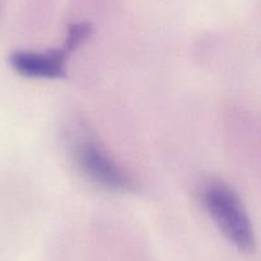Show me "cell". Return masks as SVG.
<instances>
[{
    "label": "cell",
    "instance_id": "6da1fadb",
    "mask_svg": "<svg viewBox=\"0 0 261 261\" xmlns=\"http://www.w3.org/2000/svg\"><path fill=\"white\" fill-rule=\"evenodd\" d=\"M203 203L219 228L240 250L252 249L251 223L233 190L223 184H212L204 189Z\"/></svg>",
    "mask_w": 261,
    "mask_h": 261
},
{
    "label": "cell",
    "instance_id": "7a4b0ae2",
    "mask_svg": "<svg viewBox=\"0 0 261 261\" xmlns=\"http://www.w3.org/2000/svg\"><path fill=\"white\" fill-rule=\"evenodd\" d=\"M75 157L79 167L94 182L114 191H133L134 181L102 148L93 142L79 143L75 148Z\"/></svg>",
    "mask_w": 261,
    "mask_h": 261
},
{
    "label": "cell",
    "instance_id": "3957f363",
    "mask_svg": "<svg viewBox=\"0 0 261 261\" xmlns=\"http://www.w3.org/2000/svg\"><path fill=\"white\" fill-rule=\"evenodd\" d=\"M64 48L50 53H31L19 51L10 56V64L15 71L31 78H61L65 75Z\"/></svg>",
    "mask_w": 261,
    "mask_h": 261
},
{
    "label": "cell",
    "instance_id": "277c9868",
    "mask_svg": "<svg viewBox=\"0 0 261 261\" xmlns=\"http://www.w3.org/2000/svg\"><path fill=\"white\" fill-rule=\"evenodd\" d=\"M89 33H91V25L88 23H75V24L70 25L68 37H66L65 45L63 48L68 54L71 53L88 38Z\"/></svg>",
    "mask_w": 261,
    "mask_h": 261
}]
</instances>
